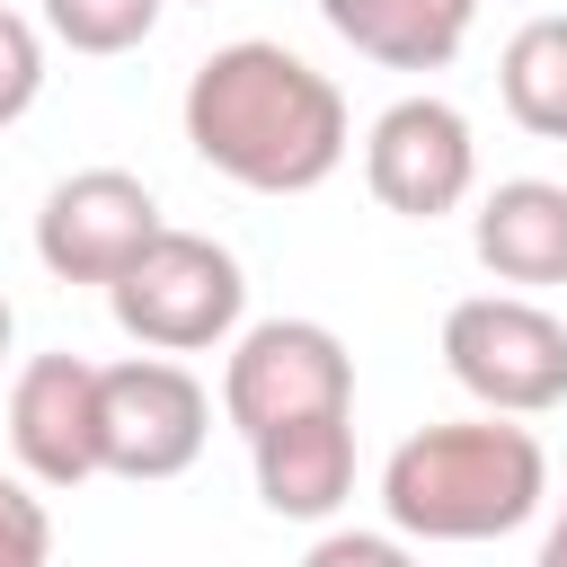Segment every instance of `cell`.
<instances>
[{
  "mask_svg": "<svg viewBox=\"0 0 567 567\" xmlns=\"http://www.w3.org/2000/svg\"><path fill=\"white\" fill-rule=\"evenodd\" d=\"M496 89H505V115L540 142H567V18H532L514 27L505 62H496Z\"/></svg>",
  "mask_w": 567,
  "mask_h": 567,
  "instance_id": "cell-13",
  "label": "cell"
},
{
  "mask_svg": "<svg viewBox=\"0 0 567 567\" xmlns=\"http://www.w3.org/2000/svg\"><path fill=\"white\" fill-rule=\"evenodd\" d=\"M363 186L381 195V213H408V221L461 213V195L478 186L470 115L443 106V97H399V106H381L372 133H363Z\"/></svg>",
  "mask_w": 567,
  "mask_h": 567,
  "instance_id": "cell-7",
  "label": "cell"
},
{
  "mask_svg": "<svg viewBox=\"0 0 567 567\" xmlns=\"http://www.w3.org/2000/svg\"><path fill=\"white\" fill-rule=\"evenodd\" d=\"M168 0H44V27L71 44V53H133L151 27H159Z\"/></svg>",
  "mask_w": 567,
  "mask_h": 567,
  "instance_id": "cell-14",
  "label": "cell"
},
{
  "mask_svg": "<svg viewBox=\"0 0 567 567\" xmlns=\"http://www.w3.org/2000/svg\"><path fill=\"white\" fill-rule=\"evenodd\" d=\"M186 142L204 168H221L248 195H310L319 177H337L354 115L328 71H310L266 35H239L204 53L186 80Z\"/></svg>",
  "mask_w": 567,
  "mask_h": 567,
  "instance_id": "cell-1",
  "label": "cell"
},
{
  "mask_svg": "<svg viewBox=\"0 0 567 567\" xmlns=\"http://www.w3.org/2000/svg\"><path fill=\"white\" fill-rule=\"evenodd\" d=\"M257 461V496L284 523H328L354 487V416H310V425H275L248 443Z\"/></svg>",
  "mask_w": 567,
  "mask_h": 567,
  "instance_id": "cell-11",
  "label": "cell"
},
{
  "mask_svg": "<svg viewBox=\"0 0 567 567\" xmlns=\"http://www.w3.org/2000/svg\"><path fill=\"white\" fill-rule=\"evenodd\" d=\"M35 89H44V35L18 9H0V124H18L35 106Z\"/></svg>",
  "mask_w": 567,
  "mask_h": 567,
  "instance_id": "cell-16",
  "label": "cell"
},
{
  "mask_svg": "<svg viewBox=\"0 0 567 567\" xmlns=\"http://www.w3.org/2000/svg\"><path fill=\"white\" fill-rule=\"evenodd\" d=\"M470 248L496 284H523V292L567 284V186H549V177L487 186V204L470 221Z\"/></svg>",
  "mask_w": 567,
  "mask_h": 567,
  "instance_id": "cell-10",
  "label": "cell"
},
{
  "mask_svg": "<svg viewBox=\"0 0 567 567\" xmlns=\"http://www.w3.org/2000/svg\"><path fill=\"white\" fill-rule=\"evenodd\" d=\"M319 18L381 71H443L478 18V0H319Z\"/></svg>",
  "mask_w": 567,
  "mask_h": 567,
  "instance_id": "cell-12",
  "label": "cell"
},
{
  "mask_svg": "<svg viewBox=\"0 0 567 567\" xmlns=\"http://www.w3.org/2000/svg\"><path fill=\"white\" fill-rule=\"evenodd\" d=\"M301 567H416V549L399 532H328Z\"/></svg>",
  "mask_w": 567,
  "mask_h": 567,
  "instance_id": "cell-17",
  "label": "cell"
},
{
  "mask_svg": "<svg viewBox=\"0 0 567 567\" xmlns=\"http://www.w3.org/2000/svg\"><path fill=\"white\" fill-rule=\"evenodd\" d=\"M159 204L133 168H80L44 195L35 213V257L53 284H115L151 239H159Z\"/></svg>",
  "mask_w": 567,
  "mask_h": 567,
  "instance_id": "cell-8",
  "label": "cell"
},
{
  "mask_svg": "<svg viewBox=\"0 0 567 567\" xmlns=\"http://www.w3.org/2000/svg\"><path fill=\"white\" fill-rule=\"evenodd\" d=\"M540 567H567V496H558V523H549V540H540Z\"/></svg>",
  "mask_w": 567,
  "mask_h": 567,
  "instance_id": "cell-18",
  "label": "cell"
},
{
  "mask_svg": "<svg viewBox=\"0 0 567 567\" xmlns=\"http://www.w3.org/2000/svg\"><path fill=\"white\" fill-rule=\"evenodd\" d=\"M106 301H115V328L133 337V346H151V354H204V346H221L230 328H239V310H248V275H239V257L221 248V239H204V230H159L115 284H106Z\"/></svg>",
  "mask_w": 567,
  "mask_h": 567,
  "instance_id": "cell-3",
  "label": "cell"
},
{
  "mask_svg": "<svg viewBox=\"0 0 567 567\" xmlns=\"http://www.w3.org/2000/svg\"><path fill=\"white\" fill-rule=\"evenodd\" d=\"M540 496H549V452L532 425L505 416L425 425L381 470V514L399 540H505L540 514Z\"/></svg>",
  "mask_w": 567,
  "mask_h": 567,
  "instance_id": "cell-2",
  "label": "cell"
},
{
  "mask_svg": "<svg viewBox=\"0 0 567 567\" xmlns=\"http://www.w3.org/2000/svg\"><path fill=\"white\" fill-rule=\"evenodd\" d=\"M443 363L487 416H540L567 399V328L523 301V292H478L452 301L443 319Z\"/></svg>",
  "mask_w": 567,
  "mask_h": 567,
  "instance_id": "cell-5",
  "label": "cell"
},
{
  "mask_svg": "<svg viewBox=\"0 0 567 567\" xmlns=\"http://www.w3.org/2000/svg\"><path fill=\"white\" fill-rule=\"evenodd\" d=\"M53 558V514L27 478L0 470V567H44Z\"/></svg>",
  "mask_w": 567,
  "mask_h": 567,
  "instance_id": "cell-15",
  "label": "cell"
},
{
  "mask_svg": "<svg viewBox=\"0 0 567 567\" xmlns=\"http://www.w3.org/2000/svg\"><path fill=\"white\" fill-rule=\"evenodd\" d=\"M9 328H18V319H9V301H0V354H9Z\"/></svg>",
  "mask_w": 567,
  "mask_h": 567,
  "instance_id": "cell-19",
  "label": "cell"
},
{
  "mask_svg": "<svg viewBox=\"0 0 567 567\" xmlns=\"http://www.w3.org/2000/svg\"><path fill=\"white\" fill-rule=\"evenodd\" d=\"M213 434V390L168 363V354H133L97 372V452L115 478H177L195 470Z\"/></svg>",
  "mask_w": 567,
  "mask_h": 567,
  "instance_id": "cell-6",
  "label": "cell"
},
{
  "mask_svg": "<svg viewBox=\"0 0 567 567\" xmlns=\"http://www.w3.org/2000/svg\"><path fill=\"white\" fill-rule=\"evenodd\" d=\"M221 416L257 443L275 425L354 416V354L319 319H257L221 363Z\"/></svg>",
  "mask_w": 567,
  "mask_h": 567,
  "instance_id": "cell-4",
  "label": "cell"
},
{
  "mask_svg": "<svg viewBox=\"0 0 567 567\" xmlns=\"http://www.w3.org/2000/svg\"><path fill=\"white\" fill-rule=\"evenodd\" d=\"M9 452L35 487H80L106 470L97 452V363L80 354H35L9 381Z\"/></svg>",
  "mask_w": 567,
  "mask_h": 567,
  "instance_id": "cell-9",
  "label": "cell"
}]
</instances>
